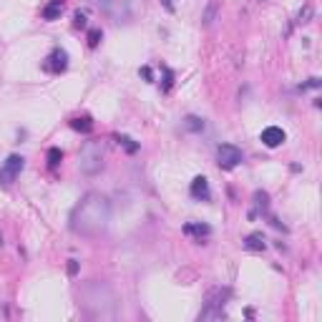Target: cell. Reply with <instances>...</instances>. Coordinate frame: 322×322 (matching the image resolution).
Here are the masks:
<instances>
[{
  "instance_id": "obj_1",
  "label": "cell",
  "mask_w": 322,
  "mask_h": 322,
  "mask_svg": "<svg viewBox=\"0 0 322 322\" xmlns=\"http://www.w3.org/2000/svg\"><path fill=\"white\" fill-rule=\"evenodd\" d=\"M108 222L111 201L98 192H89L71 212V232L78 237H98L101 232H106Z\"/></svg>"
},
{
  "instance_id": "obj_2",
  "label": "cell",
  "mask_w": 322,
  "mask_h": 322,
  "mask_svg": "<svg viewBox=\"0 0 322 322\" xmlns=\"http://www.w3.org/2000/svg\"><path fill=\"white\" fill-rule=\"evenodd\" d=\"M78 304L91 317H116V297L108 285L91 282L78 289Z\"/></svg>"
},
{
  "instance_id": "obj_3",
  "label": "cell",
  "mask_w": 322,
  "mask_h": 322,
  "mask_svg": "<svg viewBox=\"0 0 322 322\" xmlns=\"http://www.w3.org/2000/svg\"><path fill=\"white\" fill-rule=\"evenodd\" d=\"M78 169L86 177H93L104 169V143L101 141H86L78 151Z\"/></svg>"
},
{
  "instance_id": "obj_4",
  "label": "cell",
  "mask_w": 322,
  "mask_h": 322,
  "mask_svg": "<svg viewBox=\"0 0 322 322\" xmlns=\"http://www.w3.org/2000/svg\"><path fill=\"white\" fill-rule=\"evenodd\" d=\"M229 287H214L209 295H207V307H204V312L199 315V320H219L224 317V304L229 300Z\"/></svg>"
},
{
  "instance_id": "obj_5",
  "label": "cell",
  "mask_w": 322,
  "mask_h": 322,
  "mask_svg": "<svg viewBox=\"0 0 322 322\" xmlns=\"http://www.w3.org/2000/svg\"><path fill=\"white\" fill-rule=\"evenodd\" d=\"M23 169H25V159L18 156V154H10V156L3 161V166H0V184H3V186H10L13 181L20 177Z\"/></svg>"
},
{
  "instance_id": "obj_6",
  "label": "cell",
  "mask_w": 322,
  "mask_h": 322,
  "mask_svg": "<svg viewBox=\"0 0 322 322\" xmlns=\"http://www.w3.org/2000/svg\"><path fill=\"white\" fill-rule=\"evenodd\" d=\"M244 161V154L239 146H234V143H222L216 149V164L222 166V169H234V166H239Z\"/></svg>"
},
{
  "instance_id": "obj_7",
  "label": "cell",
  "mask_w": 322,
  "mask_h": 322,
  "mask_svg": "<svg viewBox=\"0 0 322 322\" xmlns=\"http://www.w3.org/2000/svg\"><path fill=\"white\" fill-rule=\"evenodd\" d=\"M106 13V16L116 23H126L131 18V5H128V0H108V3L101 8Z\"/></svg>"
},
{
  "instance_id": "obj_8",
  "label": "cell",
  "mask_w": 322,
  "mask_h": 322,
  "mask_svg": "<svg viewBox=\"0 0 322 322\" xmlns=\"http://www.w3.org/2000/svg\"><path fill=\"white\" fill-rule=\"evenodd\" d=\"M68 68V53L63 48H53L51 55L43 61V71H48V73H63Z\"/></svg>"
},
{
  "instance_id": "obj_9",
  "label": "cell",
  "mask_w": 322,
  "mask_h": 322,
  "mask_svg": "<svg viewBox=\"0 0 322 322\" xmlns=\"http://www.w3.org/2000/svg\"><path fill=\"white\" fill-rule=\"evenodd\" d=\"M259 141L267 146V149H277V146H282L285 141H287V134L280 128V126H267L265 131H262V136H259Z\"/></svg>"
},
{
  "instance_id": "obj_10",
  "label": "cell",
  "mask_w": 322,
  "mask_h": 322,
  "mask_svg": "<svg viewBox=\"0 0 322 322\" xmlns=\"http://www.w3.org/2000/svg\"><path fill=\"white\" fill-rule=\"evenodd\" d=\"M189 192H192V197H194L197 201H209V199H212L207 177H197V179L192 181V186H189Z\"/></svg>"
},
{
  "instance_id": "obj_11",
  "label": "cell",
  "mask_w": 322,
  "mask_h": 322,
  "mask_svg": "<svg viewBox=\"0 0 322 322\" xmlns=\"http://www.w3.org/2000/svg\"><path fill=\"white\" fill-rule=\"evenodd\" d=\"M184 234H189V237H197L201 242V237H209V234H212V227L209 224H201V222H189V224H184Z\"/></svg>"
},
{
  "instance_id": "obj_12",
  "label": "cell",
  "mask_w": 322,
  "mask_h": 322,
  "mask_svg": "<svg viewBox=\"0 0 322 322\" xmlns=\"http://www.w3.org/2000/svg\"><path fill=\"white\" fill-rule=\"evenodd\" d=\"M61 13H63V0H51V3L40 10V16H43V20H58Z\"/></svg>"
},
{
  "instance_id": "obj_13",
  "label": "cell",
  "mask_w": 322,
  "mask_h": 322,
  "mask_svg": "<svg viewBox=\"0 0 322 322\" xmlns=\"http://www.w3.org/2000/svg\"><path fill=\"white\" fill-rule=\"evenodd\" d=\"M71 128L73 131H81V134H91V131H93L91 116H78V119H71Z\"/></svg>"
},
{
  "instance_id": "obj_14",
  "label": "cell",
  "mask_w": 322,
  "mask_h": 322,
  "mask_svg": "<svg viewBox=\"0 0 322 322\" xmlns=\"http://www.w3.org/2000/svg\"><path fill=\"white\" fill-rule=\"evenodd\" d=\"M244 247L250 252H262L267 244H265V237H262V234H250V237L244 239Z\"/></svg>"
},
{
  "instance_id": "obj_15",
  "label": "cell",
  "mask_w": 322,
  "mask_h": 322,
  "mask_svg": "<svg viewBox=\"0 0 322 322\" xmlns=\"http://www.w3.org/2000/svg\"><path fill=\"white\" fill-rule=\"evenodd\" d=\"M184 128L192 131V134H201V131H204V119H199V116H186V119H184Z\"/></svg>"
},
{
  "instance_id": "obj_16",
  "label": "cell",
  "mask_w": 322,
  "mask_h": 322,
  "mask_svg": "<svg viewBox=\"0 0 322 322\" xmlns=\"http://www.w3.org/2000/svg\"><path fill=\"white\" fill-rule=\"evenodd\" d=\"M61 159H63V151L61 149H55V146H53V149H48V166L51 169H55L58 164H61Z\"/></svg>"
},
{
  "instance_id": "obj_17",
  "label": "cell",
  "mask_w": 322,
  "mask_h": 322,
  "mask_svg": "<svg viewBox=\"0 0 322 322\" xmlns=\"http://www.w3.org/2000/svg\"><path fill=\"white\" fill-rule=\"evenodd\" d=\"M101 38H104V33H101V28H91V31H89V48H98Z\"/></svg>"
},
{
  "instance_id": "obj_18",
  "label": "cell",
  "mask_w": 322,
  "mask_h": 322,
  "mask_svg": "<svg viewBox=\"0 0 322 322\" xmlns=\"http://www.w3.org/2000/svg\"><path fill=\"white\" fill-rule=\"evenodd\" d=\"M214 18H216V3H214V0H212V3L207 5V13H204V25H212L214 23Z\"/></svg>"
},
{
  "instance_id": "obj_19",
  "label": "cell",
  "mask_w": 322,
  "mask_h": 322,
  "mask_svg": "<svg viewBox=\"0 0 322 322\" xmlns=\"http://www.w3.org/2000/svg\"><path fill=\"white\" fill-rule=\"evenodd\" d=\"M116 141L124 143L128 154H136V151H139V143H134V139H128V136H116Z\"/></svg>"
},
{
  "instance_id": "obj_20",
  "label": "cell",
  "mask_w": 322,
  "mask_h": 322,
  "mask_svg": "<svg viewBox=\"0 0 322 322\" xmlns=\"http://www.w3.org/2000/svg\"><path fill=\"white\" fill-rule=\"evenodd\" d=\"M254 204L265 212L267 207H269V197H267V192H254Z\"/></svg>"
},
{
  "instance_id": "obj_21",
  "label": "cell",
  "mask_w": 322,
  "mask_h": 322,
  "mask_svg": "<svg viewBox=\"0 0 322 322\" xmlns=\"http://www.w3.org/2000/svg\"><path fill=\"white\" fill-rule=\"evenodd\" d=\"M310 18H312V5H304L302 10H300V16H297V23H310Z\"/></svg>"
},
{
  "instance_id": "obj_22",
  "label": "cell",
  "mask_w": 322,
  "mask_h": 322,
  "mask_svg": "<svg viewBox=\"0 0 322 322\" xmlns=\"http://www.w3.org/2000/svg\"><path fill=\"white\" fill-rule=\"evenodd\" d=\"M73 25H76V28H86V25H89V20H86V13H76V16H73Z\"/></svg>"
},
{
  "instance_id": "obj_23",
  "label": "cell",
  "mask_w": 322,
  "mask_h": 322,
  "mask_svg": "<svg viewBox=\"0 0 322 322\" xmlns=\"http://www.w3.org/2000/svg\"><path fill=\"white\" fill-rule=\"evenodd\" d=\"M171 83H174V73H171L169 68H164V91L171 89Z\"/></svg>"
},
{
  "instance_id": "obj_24",
  "label": "cell",
  "mask_w": 322,
  "mask_h": 322,
  "mask_svg": "<svg viewBox=\"0 0 322 322\" xmlns=\"http://www.w3.org/2000/svg\"><path fill=\"white\" fill-rule=\"evenodd\" d=\"M307 89H320V78H310L307 83L300 86V91H307Z\"/></svg>"
},
{
  "instance_id": "obj_25",
  "label": "cell",
  "mask_w": 322,
  "mask_h": 322,
  "mask_svg": "<svg viewBox=\"0 0 322 322\" xmlns=\"http://www.w3.org/2000/svg\"><path fill=\"white\" fill-rule=\"evenodd\" d=\"M141 76H143L146 81H149V83L154 81V73H151V68H149V66H143V68H141Z\"/></svg>"
},
{
  "instance_id": "obj_26",
  "label": "cell",
  "mask_w": 322,
  "mask_h": 322,
  "mask_svg": "<svg viewBox=\"0 0 322 322\" xmlns=\"http://www.w3.org/2000/svg\"><path fill=\"white\" fill-rule=\"evenodd\" d=\"M76 272H78V262H76V259H71V262H68V274L73 277Z\"/></svg>"
},
{
  "instance_id": "obj_27",
  "label": "cell",
  "mask_w": 322,
  "mask_h": 322,
  "mask_svg": "<svg viewBox=\"0 0 322 322\" xmlns=\"http://www.w3.org/2000/svg\"><path fill=\"white\" fill-rule=\"evenodd\" d=\"M161 3H164L166 10H174V0H161Z\"/></svg>"
},
{
  "instance_id": "obj_28",
  "label": "cell",
  "mask_w": 322,
  "mask_h": 322,
  "mask_svg": "<svg viewBox=\"0 0 322 322\" xmlns=\"http://www.w3.org/2000/svg\"><path fill=\"white\" fill-rule=\"evenodd\" d=\"M91 3H96V5H101V8H104V5L108 3V0H91Z\"/></svg>"
},
{
  "instance_id": "obj_29",
  "label": "cell",
  "mask_w": 322,
  "mask_h": 322,
  "mask_svg": "<svg viewBox=\"0 0 322 322\" xmlns=\"http://www.w3.org/2000/svg\"><path fill=\"white\" fill-rule=\"evenodd\" d=\"M3 244H5V242H3V234H0V247H3Z\"/></svg>"
},
{
  "instance_id": "obj_30",
  "label": "cell",
  "mask_w": 322,
  "mask_h": 322,
  "mask_svg": "<svg viewBox=\"0 0 322 322\" xmlns=\"http://www.w3.org/2000/svg\"><path fill=\"white\" fill-rule=\"evenodd\" d=\"M259 3H265V0H259Z\"/></svg>"
}]
</instances>
